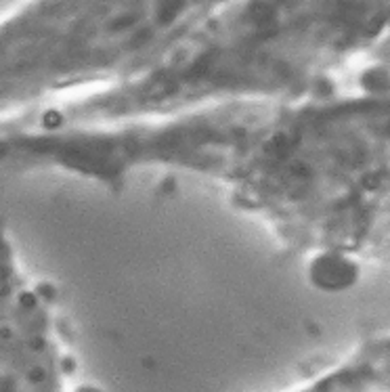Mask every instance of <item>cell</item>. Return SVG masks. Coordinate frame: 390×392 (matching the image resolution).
<instances>
[{"mask_svg": "<svg viewBox=\"0 0 390 392\" xmlns=\"http://www.w3.org/2000/svg\"><path fill=\"white\" fill-rule=\"evenodd\" d=\"M0 170L122 189L166 170L225 189L323 287L351 283L388 239L386 65L353 90L304 101H227L99 124L0 120Z\"/></svg>", "mask_w": 390, "mask_h": 392, "instance_id": "cell-1", "label": "cell"}, {"mask_svg": "<svg viewBox=\"0 0 390 392\" xmlns=\"http://www.w3.org/2000/svg\"><path fill=\"white\" fill-rule=\"evenodd\" d=\"M390 0H227L141 76L23 114L99 124L227 101H304L388 32Z\"/></svg>", "mask_w": 390, "mask_h": 392, "instance_id": "cell-2", "label": "cell"}, {"mask_svg": "<svg viewBox=\"0 0 390 392\" xmlns=\"http://www.w3.org/2000/svg\"><path fill=\"white\" fill-rule=\"evenodd\" d=\"M227 0H23L0 15V120L147 72Z\"/></svg>", "mask_w": 390, "mask_h": 392, "instance_id": "cell-3", "label": "cell"}]
</instances>
